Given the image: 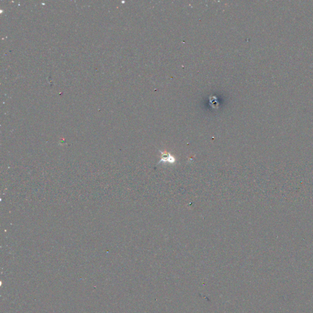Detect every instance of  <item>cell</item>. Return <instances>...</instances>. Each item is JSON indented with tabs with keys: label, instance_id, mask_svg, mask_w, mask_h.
<instances>
[{
	"label": "cell",
	"instance_id": "6da1fadb",
	"mask_svg": "<svg viewBox=\"0 0 313 313\" xmlns=\"http://www.w3.org/2000/svg\"><path fill=\"white\" fill-rule=\"evenodd\" d=\"M169 162L172 163L175 162V159L171 154L167 152H163L162 154V158L160 160V162Z\"/></svg>",
	"mask_w": 313,
	"mask_h": 313
}]
</instances>
